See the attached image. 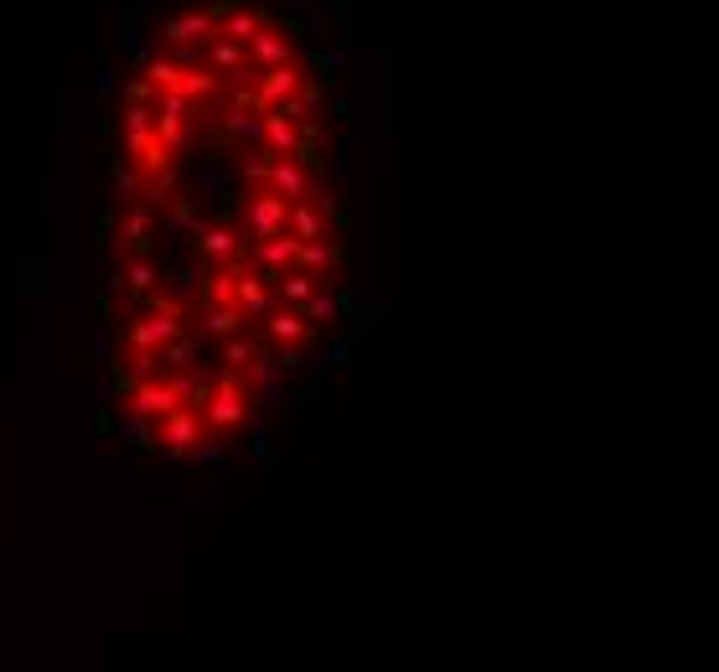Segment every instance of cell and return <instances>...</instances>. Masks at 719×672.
<instances>
[{
	"label": "cell",
	"mask_w": 719,
	"mask_h": 672,
	"mask_svg": "<svg viewBox=\"0 0 719 672\" xmlns=\"http://www.w3.org/2000/svg\"><path fill=\"white\" fill-rule=\"evenodd\" d=\"M306 88V68L301 63H280V68H259V78L249 83L254 94V109H275L285 99H295Z\"/></svg>",
	"instance_id": "5"
},
{
	"label": "cell",
	"mask_w": 719,
	"mask_h": 672,
	"mask_svg": "<svg viewBox=\"0 0 719 672\" xmlns=\"http://www.w3.org/2000/svg\"><path fill=\"white\" fill-rule=\"evenodd\" d=\"M259 26H269V16H264L259 6H244V0H223V6H218V32H213V37L249 42Z\"/></svg>",
	"instance_id": "15"
},
{
	"label": "cell",
	"mask_w": 719,
	"mask_h": 672,
	"mask_svg": "<svg viewBox=\"0 0 719 672\" xmlns=\"http://www.w3.org/2000/svg\"><path fill=\"white\" fill-rule=\"evenodd\" d=\"M156 424V445L166 450V455H176V461H182V455H192V445L202 440V409H187V404H176L171 414H161V419H151Z\"/></svg>",
	"instance_id": "4"
},
{
	"label": "cell",
	"mask_w": 719,
	"mask_h": 672,
	"mask_svg": "<svg viewBox=\"0 0 719 672\" xmlns=\"http://www.w3.org/2000/svg\"><path fill=\"white\" fill-rule=\"evenodd\" d=\"M156 285H161V269L145 254H130L125 264H119V274L109 280V290H130V295H145V290H156Z\"/></svg>",
	"instance_id": "17"
},
{
	"label": "cell",
	"mask_w": 719,
	"mask_h": 672,
	"mask_svg": "<svg viewBox=\"0 0 719 672\" xmlns=\"http://www.w3.org/2000/svg\"><path fill=\"white\" fill-rule=\"evenodd\" d=\"M233 305H238V316H244V321H259L264 311H269V305H275V290H269V280H264V274L249 264L244 274H238V285H233Z\"/></svg>",
	"instance_id": "13"
},
{
	"label": "cell",
	"mask_w": 719,
	"mask_h": 672,
	"mask_svg": "<svg viewBox=\"0 0 719 672\" xmlns=\"http://www.w3.org/2000/svg\"><path fill=\"white\" fill-rule=\"evenodd\" d=\"M259 145L269 150V156L311 161V125L306 119H285L280 109H259Z\"/></svg>",
	"instance_id": "2"
},
{
	"label": "cell",
	"mask_w": 719,
	"mask_h": 672,
	"mask_svg": "<svg viewBox=\"0 0 719 672\" xmlns=\"http://www.w3.org/2000/svg\"><path fill=\"white\" fill-rule=\"evenodd\" d=\"M223 362H228V368H238V373H244L249 368V362H259V342H249V336H228V342H223Z\"/></svg>",
	"instance_id": "25"
},
{
	"label": "cell",
	"mask_w": 719,
	"mask_h": 672,
	"mask_svg": "<svg viewBox=\"0 0 719 672\" xmlns=\"http://www.w3.org/2000/svg\"><path fill=\"white\" fill-rule=\"evenodd\" d=\"M125 135H151V104H140V99L125 104Z\"/></svg>",
	"instance_id": "26"
},
{
	"label": "cell",
	"mask_w": 719,
	"mask_h": 672,
	"mask_svg": "<svg viewBox=\"0 0 719 672\" xmlns=\"http://www.w3.org/2000/svg\"><path fill=\"white\" fill-rule=\"evenodd\" d=\"M244 57H249V68H280V63H295V42L285 32H275V21H269L244 42Z\"/></svg>",
	"instance_id": "11"
},
{
	"label": "cell",
	"mask_w": 719,
	"mask_h": 672,
	"mask_svg": "<svg viewBox=\"0 0 719 672\" xmlns=\"http://www.w3.org/2000/svg\"><path fill=\"white\" fill-rule=\"evenodd\" d=\"M151 88H176V78H182V63L176 57H166V52H156V57H145V73H140Z\"/></svg>",
	"instance_id": "23"
},
{
	"label": "cell",
	"mask_w": 719,
	"mask_h": 672,
	"mask_svg": "<svg viewBox=\"0 0 719 672\" xmlns=\"http://www.w3.org/2000/svg\"><path fill=\"white\" fill-rule=\"evenodd\" d=\"M244 419H249V383H244V373H238V368H228L213 388H207L202 424H207L213 435H228V430H238Z\"/></svg>",
	"instance_id": "1"
},
{
	"label": "cell",
	"mask_w": 719,
	"mask_h": 672,
	"mask_svg": "<svg viewBox=\"0 0 719 672\" xmlns=\"http://www.w3.org/2000/svg\"><path fill=\"white\" fill-rule=\"evenodd\" d=\"M264 321V336H269V342H275V347H301V342H311V321L301 316V305H269V311L259 316Z\"/></svg>",
	"instance_id": "8"
},
{
	"label": "cell",
	"mask_w": 719,
	"mask_h": 672,
	"mask_svg": "<svg viewBox=\"0 0 719 672\" xmlns=\"http://www.w3.org/2000/svg\"><path fill=\"white\" fill-rule=\"evenodd\" d=\"M285 228L295 233V238H326V218L316 212V202L311 197H301V202H290V218H285Z\"/></svg>",
	"instance_id": "21"
},
{
	"label": "cell",
	"mask_w": 719,
	"mask_h": 672,
	"mask_svg": "<svg viewBox=\"0 0 719 672\" xmlns=\"http://www.w3.org/2000/svg\"><path fill=\"white\" fill-rule=\"evenodd\" d=\"M259 187L280 192L285 202H301V197H311V161H301V156H275V161L264 166Z\"/></svg>",
	"instance_id": "6"
},
{
	"label": "cell",
	"mask_w": 719,
	"mask_h": 672,
	"mask_svg": "<svg viewBox=\"0 0 719 672\" xmlns=\"http://www.w3.org/2000/svg\"><path fill=\"white\" fill-rule=\"evenodd\" d=\"M192 249L207 264H223V259H233L238 249H244V233H238L233 223H197L192 228Z\"/></svg>",
	"instance_id": "10"
},
{
	"label": "cell",
	"mask_w": 719,
	"mask_h": 672,
	"mask_svg": "<svg viewBox=\"0 0 719 672\" xmlns=\"http://www.w3.org/2000/svg\"><path fill=\"white\" fill-rule=\"evenodd\" d=\"M151 373H161V362L156 352H140V347H125V362H114V388L119 393H130L135 383H145Z\"/></svg>",
	"instance_id": "18"
},
{
	"label": "cell",
	"mask_w": 719,
	"mask_h": 672,
	"mask_svg": "<svg viewBox=\"0 0 719 672\" xmlns=\"http://www.w3.org/2000/svg\"><path fill=\"white\" fill-rule=\"evenodd\" d=\"M280 373H295V368H306V357H301V347H280V357H269Z\"/></svg>",
	"instance_id": "27"
},
{
	"label": "cell",
	"mask_w": 719,
	"mask_h": 672,
	"mask_svg": "<svg viewBox=\"0 0 719 672\" xmlns=\"http://www.w3.org/2000/svg\"><path fill=\"white\" fill-rule=\"evenodd\" d=\"M218 88H223V78H218L213 68H207V63L182 68V78H176V94L192 99V104H213V99H218Z\"/></svg>",
	"instance_id": "19"
},
{
	"label": "cell",
	"mask_w": 719,
	"mask_h": 672,
	"mask_svg": "<svg viewBox=\"0 0 719 672\" xmlns=\"http://www.w3.org/2000/svg\"><path fill=\"white\" fill-rule=\"evenodd\" d=\"M192 316L202 321L207 336H233L238 326H244V316H238V305H213V300H197Z\"/></svg>",
	"instance_id": "20"
},
{
	"label": "cell",
	"mask_w": 719,
	"mask_h": 672,
	"mask_svg": "<svg viewBox=\"0 0 719 672\" xmlns=\"http://www.w3.org/2000/svg\"><path fill=\"white\" fill-rule=\"evenodd\" d=\"M151 233H156V207H130V218L125 228H119V259H130V254H151Z\"/></svg>",
	"instance_id": "16"
},
{
	"label": "cell",
	"mask_w": 719,
	"mask_h": 672,
	"mask_svg": "<svg viewBox=\"0 0 719 672\" xmlns=\"http://www.w3.org/2000/svg\"><path fill=\"white\" fill-rule=\"evenodd\" d=\"M125 409L135 414V419H161V414H171L176 409V388H171V378L166 373H151L145 383H135L130 393H125Z\"/></svg>",
	"instance_id": "9"
},
{
	"label": "cell",
	"mask_w": 719,
	"mask_h": 672,
	"mask_svg": "<svg viewBox=\"0 0 719 672\" xmlns=\"http://www.w3.org/2000/svg\"><path fill=\"white\" fill-rule=\"evenodd\" d=\"M218 32V6L213 11H182V16H171L161 26V42L166 47H182V42H207Z\"/></svg>",
	"instance_id": "12"
},
{
	"label": "cell",
	"mask_w": 719,
	"mask_h": 672,
	"mask_svg": "<svg viewBox=\"0 0 719 672\" xmlns=\"http://www.w3.org/2000/svg\"><path fill=\"white\" fill-rule=\"evenodd\" d=\"M171 187H176V171L171 166H161V171H145V207H161V202H171Z\"/></svg>",
	"instance_id": "24"
},
{
	"label": "cell",
	"mask_w": 719,
	"mask_h": 672,
	"mask_svg": "<svg viewBox=\"0 0 719 672\" xmlns=\"http://www.w3.org/2000/svg\"><path fill=\"white\" fill-rule=\"evenodd\" d=\"M301 316H306V321H337V316H342V300L326 290V285H316V290L301 300Z\"/></svg>",
	"instance_id": "22"
},
{
	"label": "cell",
	"mask_w": 719,
	"mask_h": 672,
	"mask_svg": "<svg viewBox=\"0 0 719 672\" xmlns=\"http://www.w3.org/2000/svg\"><path fill=\"white\" fill-rule=\"evenodd\" d=\"M182 331H192V326H187V311H145V316H135V321L119 326V342L140 347V352H161L171 336H182Z\"/></svg>",
	"instance_id": "3"
},
{
	"label": "cell",
	"mask_w": 719,
	"mask_h": 672,
	"mask_svg": "<svg viewBox=\"0 0 719 672\" xmlns=\"http://www.w3.org/2000/svg\"><path fill=\"white\" fill-rule=\"evenodd\" d=\"M295 269L316 274V285H326V274L342 269V243L337 238H306L301 249H295Z\"/></svg>",
	"instance_id": "14"
},
{
	"label": "cell",
	"mask_w": 719,
	"mask_h": 672,
	"mask_svg": "<svg viewBox=\"0 0 719 672\" xmlns=\"http://www.w3.org/2000/svg\"><path fill=\"white\" fill-rule=\"evenodd\" d=\"M290 218V202L280 192H269V187H254L249 207H244V228H249V243L254 238H269V233H280Z\"/></svg>",
	"instance_id": "7"
}]
</instances>
